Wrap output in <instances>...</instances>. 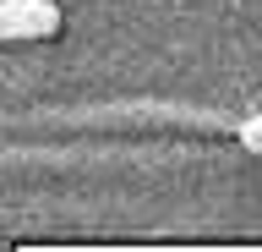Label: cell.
<instances>
[{
  "label": "cell",
  "instance_id": "1",
  "mask_svg": "<svg viewBox=\"0 0 262 252\" xmlns=\"http://www.w3.org/2000/svg\"><path fill=\"white\" fill-rule=\"evenodd\" d=\"M137 115H153V121H191V126H208V132H235L241 115L229 110H196V104H147V99H120V104H93V110H44L33 121H60V126H120V121H137Z\"/></svg>",
  "mask_w": 262,
  "mask_h": 252
},
{
  "label": "cell",
  "instance_id": "2",
  "mask_svg": "<svg viewBox=\"0 0 262 252\" xmlns=\"http://www.w3.org/2000/svg\"><path fill=\"white\" fill-rule=\"evenodd\" d=\"M66 11L55 0H0V33L6 38H55Z\"/></svg>",
  "mask_w": 262,
  "mask_h": 252
},
{
  "label": "cell",
  "instance_id": "3",
  "mask_svg": "<svg viewBox=\"0 0 262 252\" xmlns=\"http://www.w3.org/2000/svg\"><path fill=\"white\" fill-rule=\"evenodd\" d=\"M235 137H241L246 153H262V110H251V115H241V126H235Z\"/></svg>",
  "mask_w": 262,
  "mask_h": 252
}]
</instances>
